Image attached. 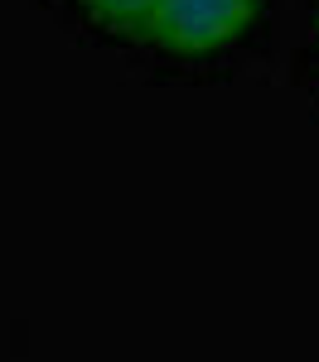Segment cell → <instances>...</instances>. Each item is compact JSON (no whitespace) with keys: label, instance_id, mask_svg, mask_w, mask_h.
<instances>
[{"label":"cell","instance_id":"6da1fadb","mask_svg":"<svg viewBox=\"0 0 319 362\" xmlns=\"http://www.w3.org/2000/svg\"><path fill=\"white\" fill-rule=\"evenodd\" d=\"M257 0H160L150 20V44L179 58L218 54L247 29Z\"/></svg>","mask_w":319,"mask_h":362},{"label":"cell","instance_id":"7a4b0ae2","mask_svg":"<svg viewBox=\"0 0 319 362\" xmlns=\"http://www.w3.org/2000/svg\"><path fill=\"white\" fill-rule=\"evenodd\" d=\"M78 5H83V10H87V15H92L102 29H116V34L145 39L160 0H78Z\"/></svg>","mask_w":319,"mask_h":362}]
</instances>
